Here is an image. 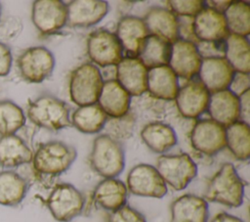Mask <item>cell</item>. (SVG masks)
<instances>
[{"label":"cell","instance_id":"1","mask_svg":"<svg viewBox=\"0 0 250 222\" xmlns=\"http://www.w3.org/2000/svg\"><path fill=\"white\" fill-rule=\"evenodd\" d=\"M243 181L232 163H224L209 180L204 200L229 207H239L243 203Z\"/></svg>","mask_w":250,"mask_h":222},{"label":"cell","instance_id":"2","mask_svg":"<svg viewBox=\"0 0 250 222\" xmlns=\"http://www.w3.org/2000/svg\"><path fill=\"white\" fill-rule=\"evenodd\" d=\"M91 168L104 178H115L125 166V152L117 138L104 133L97 136L89 155Z\"/></svg>","mask_w":250,"mask_h":222},{"label":"cell","instance_id":"3","mask_svg":"<svg viewBox=\"0 0 250 222\" xmlns=\"http://www.w3.org/2000/svg\"><path fill=\"white\" fill-rule=\"evenodd\" d=\"M77 157L76 149L62 141L39 145L32 156V167L39 176L56 177L65 172Z\"/></svg>","mask_w":250,"mask_h":222},{"label":"cell","instance_id":"4","mask_svg":"<svg viewBox=\"0 0 250 222\" xmlns=\"http://www.w3.org/2000/svg\"><path fill=\"white\" fill-rule=\"evenodd\" d=\"M26 114L33 124L50 131H59L72 126L66 103L50 94H44L29 101Z\"/></svg>","mask_w":250,"mask_h":222},{"label":"cell","instance_id":"5","mask_svg":"<svg viewBox=\"0 0 250 222\" xmlns=\"http://www.w3.org/2000/svg\"><path fill=\"white\" fill-rule=\"evenodd\" d=\"M104 81L100 68L94 64L85 63L75 67L68 84L71 101L79 107L97 104Z\"/></svg>","mask_w":250,"mask_h":222},{"label":"cell","instance_id":"6","mask_svg":"<svg viewBox=\"0 0 250 222\" xmlns=\"http://www.w3.org/2000/svg\"><path fill=\"white\" fill-rule=\"evenodd\" d=\"M156 170L166 185L182 191L197 175V165L186 153L161 155L156 159Z\"/></svg>","mask_w":250,"mask_h":222},{"label":"cell","instance_id":"7","mask_svg":"<svg viewBox=\"0 0 250 222\" xmlns=\"http://www.w3.org/2000/svg\"><path fill=\"white\" fill-rule=\"evenodd\" d=\"M46 205L54 219L59 222H69L82 213L85 198L73 185L60 183L52 189Z\"/></svg>","mask_w":250,"mask_h":222},{"label":"cell","instance_id":"8","mask_svg":"<svg viewBox=\"0 0 250 222\" xmlns=\"http://www.w3.org/2000/svg\"><path fill=\"white\" fill-rule=\"evenodd\" d=\"M55 57L44 46L29 47L17 59V67L21 77L29 83H41L54 71Z\"/></svg>","mask_w":250,"mask_h":222},{"label":"cell","instance_id":"9","mask_svg":"<svg viewBox=\"0 0 250 222\" xmlns=\"http://www.w3.org/2000/svg\"><path fill=\"white\" fill-rule=\"evenodd\" d=\"M126 187L135 196L155 199L163 198L168 191L155 166L147 163H139L130 169Z\"/></svg>","mask_w":250,"mask_h":222},{"label":"cell","instance_id":"10","mask_svg":"<svg viewBox=\"0 0 250 222\" xmlns=\"http://www.w3.org/2000/svg\"><path fill=\"white\" fill-rule=\"evenodd\" d=\"M87 54L100 67L116 66L123 58V50L116 35L107 29H98L89 34Z\"/></svg>","mask_w":250,"mask_h":222},{"label":"cell","instance_id":"11","mask_svg":"<svg viewBox=\"0 0 250 222\" xmlns=\"http://www.w3.org/2000/svg\"><path fill=\"white\" fill-rule=\"evenodd\" d=\"M192 148L206 155H214L226 148V127L211 118L198 119L190 131Z\"/></svg>","mask_w":250,"mask_h":222},{"label":"cell","instance_id":"12","mask_svg":"<svg viewBox=\"0 0 250 222\" xmlns=\"http://www.w3.org/2000/svg\"><path fill=\"white\" fill-rule=\"evenodd\" d=\"M31 20L40 33L53 34L66 24V4L61 0H36L32 3Z\"/></svg>","mask_w":250,"mask_h":222},{"label":"cell","instance_id":"13","mask_svg":"<svg viewBox=\"0 0 250 222\" xmlns=\"http://www.w3.org/2000/svg\"><path fill=\"white\" fill-rule=\"evenodd\" d=\"M201 61L197 45L192 41L178 39L171 44L168 66L178 78L191 80L198 74Z\"/></svg>","mask_w":250,"mask_h":222},{"label":"cell","instance_id":"14","mask_svg":"<svg viewBox=\"0 0 250 222\" xmlns=\"http://www.w3.org/2000/svg\"><path fill=\"white\" fill-rule=\"evenodd\" d=\"M210 93L199 80H188L179 88L175 101L179 112L186 118H197L207 111Z\"/></svg>","mask_w":250,"mask_h":222},{"label":"cell","instance_id":"15","mask_svg":"<svg viewBox=\"0 0 250 222\" xmlns=\"http://www.w3.org/2000/svg\"><path fill=\"white\" fill-rule=\"evenodd\" d=\"M234 70L224 57H204L198 71V80L209 93L229 88Z\"/></svg>","mask_w":250,"mask_h":222},{"label":"cell","instance_id":"16","mask_svg":"<svg viewBox=\"0 0 250 222\" xmlns=\"http://www.w3.org/2000/svg\"><path fill=\"white\" fill-rule=\"evenodd\" d=\"M191 29L200 42L223 41L229 34L224 14L206 6L193 18Z\"/></svg>","mask_w":250,"mask_h":222},{"label":"cell","instance_id":"17","mask_svg":"<svg viewBox=\"0 0 250 222\" xmlns=\"http://www.w3.org/2000/svg\"><path fill=\"white\" fill-rule=\"evenodd\" d=\"M109 5L104 0H73L66 4V24L71 27H89L100 22L107 14Z\"/></svg>","mask_w":250,"mask_h":222},{"label":"cell","instance_id":"18","mask_svg":"<svg viewBox=\"0 0 250 222\" xmlns=\"http://www.w3.org/2000/svg\"><path fill=\"white\" fill-rule=\"evenodd\" d=\"M143 21L149 35L157 36L170 44L180 39L178 19L169 9L152 6L147 10Z\"/></svg>","mask_w":250,"mask_h":222},{"label":"cell","instance_id":"19","mask_svg":"<svg viewBox=\"0 0 250 222\" xmlns=\"http://www.w3.org/2000/svg\"><path fill=\"white\" fill-rule=\"evenodd\" d=\"M115 79L130 96H141L146 92L147 68L138 58L123 57L116 65Z\"/></svg>","mask_w":250,"mask_h":222},{"label":"cell","instance_id":"20","mask_svg":"<svg viewBox=\"0 0 250 222\" xmlns=\"http://www.w3.org/2000/svg\"><path fill=\"white\" fill-rule=\"evenodd\" d=\"M114 34L118 38L125 57L137 58L140 47L146 36L149 35L143 19L136 16L122 17Z\"/></svg>","mask_w":250,"mask_h":222},{"label":"cell","instance_id":"21","mask_svg":"<svg viewBox=\"0 0 250 222\" xmlns=\"http://www.w3.org/2000/svg\"><path fill=\"white\" fill-rule=\"evenodd\" d=\"M208 202L199 196L186 194L170 206V222H208Z\"/></svg>","mask_w":250,"mask_h":222},{"label":"cell","instance_id":"22","mask_svg":"<svg viewBox=\"0 0 250 222\" xmlns=\"http://www.w3.org/2000/svg\"><path fill=\"white\" fill-rule=\"evenodd\" d=\"M131 96L116 79L104 81L97 104L104 113L112 118L126 115L130 109Z\"/></svg>","mask_w":250,"mask_h":222},{"label":"cell","instance_id":"23","mask_svg":"<svg viewBox=\"0 0 250 222\" xmlns=\"http://www.w3.org/2000/svg\"><path fill=\"white\" fill-rule=\"evenodd\" d=\"M207 111L211 119L228 127L239 119V100L229 89L210 94Z\"/></svg>","mask_w":250,"mask_h":222},{"label":"cell","instance_id":"24","mask_svg":"<svg viewBox=\"0 0 250 222\" xmlns=\"http://www.w3.org/2000/svg\"><path fill=\"white\" fill-rule=\"evenodd\" d=\"M128 190L126 184L117 178H104L94 189L93 201L110 212L126 204Z\"/></svg>","mask_w":250,"mask_h":222},{"label":"cell","instance_id":"25","mask_svg":"<svg viewBox=\"0 0 250 222\" xmlns=\"http://www.w3.org/2000/svg\"><path fill=\"white\" fill-rule=\"evenodd\" d=\"M178 76L169 66H161L147 69L146 91L161 100H175L179 91Z\"/></svg>","mask_w":250,"mask_h":222},{"label":"cell","instance_id":"26","mask_svg":"<svg viewBox=\"0 0 250 222\" xmlns=\"http://www.w3.org/2000/svg\"><path fill=\"white\" fill-rule=\"evenodd\" d=\"M141 138L146 146L156 154H163L177 144L174 128L162 121H152L141 130Z\"/></svg>","mask_w":250,"mask_h":222},{"label":"cell","instance_id":"27","mask_svg":"<svg viewBox=\"0 0 250 222\" xmlns=\"http://www.w3.org/2000/svg\"><path fill=\"white\" fill-rule=\"evenodd\" d=\"M33 152L19 136L8 135L0 137V165L14 168L32 160Z\"/></svg>","mask_w":250,"mask_h":222},{"label":"cell","instance_id":"28","mask_svg":"<svg viewBox=\"0 0 250 222\" xmlns=\"http://www.w3.org/2000/svg\"><path fill=\"white\" fill-rule=\"evenodd\" d=\"M28 190L26 180L14 170L0 171V204L17 206L25 198Z\"/></svg>","mask_w":250,"mask_h":222},{"label":"cell","instance_id":"29","mask_svg":"<svg viewBox=\"0 0 250 222\" xmlns=\"http://www.w3.org/2000/svg\"><path fill=\"white\" fill-rule=\"evenodd\" d=\"M171 53V44L165 40L148 35L143 41L137 58L147 68L168 66Z\"/></svg>","mask_w":250,"mask_h":222},{"label":"cell","instance_id":"30","mask_svg":"<svg viewBox=\"0 0 250 222\" xmlns=\"http://www.w3.org/2000/svg\"><path fill=\"white\" fill-rule=\"evenodd\" d=\"M107 115L98 104L78 107L71 114V125L85 134L99 133L106 124Z\"/></svg>","mask_w":250,"mask_h":222},{"label":"cell","instance_id":"31","mask_svg":"<svg viewBox=\"0 0 250 222\" xmlns=\"http://www.w3.org/2000/svg\"><path fill=\"white\" fill-rule=\"evenodd\" d=\"M224 58L234 71L249 73L250 48L247 37L229 34L225 39Z\"/></svg>","mask_w":250,"mask_h":222},{"label":"cell","instance_id":"32","mask_svg":"<svg viewBox=\"0 0 250 222\" xmlns=\"http://www.w3.org/2000/svg\"><path fill=\"white\" fill-rule=\"evenodd\" d=\"M226 147L238 160H247L250 155L249 124L237 120L226 127Z\"/></svg>","mask_w":250,"mask_h":222},{"label":"cell","instance_id":"33","mask_svg":"<svg viewBox=\"0 0 250 222\" xmlns=\"http://www.w3.org/2000/svg\"><path fill=\"white\" fill-rule=\"evenodd\" d=\"M229 34L247 37L250 34V7L245 1H230L224 12Z\"/></svg>","mask_w":250,"mask_h":222},{"label":"cell","instance_id":"34","mask_svg":"<svg viewBox=\"0 0 250 222\" xmlns=\"http://www.w3.org/2000/svg\"><path fill=\"white\" fill-rule=\"evenodd\" d=\"M26 121L22 109L11 100L0 101V135H15Z\"/></svg>","mask_w":250,"mask_h":222},{"label":"cell","instance_id":"35","mask_svg":"<svg viewBox=\"0 0 250 222\" xmlns=\"http://www.w3.org/2000/svg\"><path fill=\"white\" fill-rule=\"evenodd\" d=\"M169 10L176 16L195 17L204 7L205 3L201 0H170L167 2Z\"/></svg>","mask_w":250,"mask_h":222},{"label":"cell","instance_id":"36","mask_svg":"<svg viewBox=\"0 0 250 222\" xmlns=\"http://www.w3.org/2000/svg\"><path fill=\"white\" fill-rule=\"evenodd\" d=\"M107 222H146V220L140 211L125 204L110 212Z\"/></svg>","mask_w":250,"mask_h":222},{"label":"cell","instance_id":"37","mask_svg":"<svg viewBox=\"0 0 250 222\" xmlns=\"http://www.w3.org/2000/svg\"><path fill=\"white\" fill-rule=\"evenodd\" d=\"M228 89L236 97H240L242 94L250 90L249 73L234 71Z\"/></svg>","mask_w":250,"mask_h":222},{"label":"cell","instance_id":"38","mask_svg":"<svg viewBox=\"0 0 250 222\" xmlns=\"http://www.w3.org/2000/svg\"><path fill=\"white\" fill-rule=\"evenodd\" d=\"M13 55L11 48L0 41V77L7 76L12 68Z\"/></svg>","mask_w":250,"mask_h":222},{"label":"cell","instance_id":"39","mask_svg":"<svg viewBox=\"0 0 250 222\" xmlns=\"http://www.w3.org/2000/svg\"><path fill=\"white\" fill-rule=\"evenodd\" d=\"M239 100V119L246 124L250 121V90L238 97Z\"/></svg>","mask_w":250,"mask_h":222},{"label":"cell","instance_id":"40","mask_svg":"<svg viewBox=\"0 0 250 222\" xmlns=\"http://www.w3.org/2000/svg\"><path fill=\"white\" fill-rule=\"evenodd\" d=\"M208 222H243L242 219H240L237 216L229 214L227 212H220L216 214L210 221Z\"/></svg>","mask_w":250,"mask_h":222},{"label":"cell","instance_id":"41","mask_svg":"<svg viewBox=\"0 0 250 222\" xmlns=\"http://www.w3.org/2000/svg\"><path fill=\"white\" fill-rule=\"evenodd\" d=\"M205 6L208 8H211L217 12H220L222 14H224V12L226 11V9L228 8V6L229 5L230 1H204Z\"/></svg>","mask_w":250,"mask_h":222},{"label":"cell","instance_id":"42","mask_svg":"<svg viewBox=\"0 0 250 222\" xmlns=\"http://www.w3.org/2000/svg\"><path fill=\"white\" fill-rule=\"evenodd\" d=\"M1 15H2V5L0 3V20H1Z\"/></svg>","mask_w":250,"mask_h":222}]
</instances>
